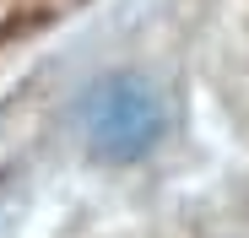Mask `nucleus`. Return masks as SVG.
<instances>
[{
    "label": "nucleus",
    "instance_id": "nucleus-1",
    "mask_svg": "<svg viewBox=\"0 0 249 238\" xmlns=\"http://www.w3.org/2000/svg\"><path fill=\"white\" fill-rule=\"evenodd\" d=\"M76 125L92 157L103 163H141L168 130V103L136 70H114L92 82L76 103Z\"/></svg>",
    "mask_w": 249,
    "mask_h": 238
}]
</instances>
